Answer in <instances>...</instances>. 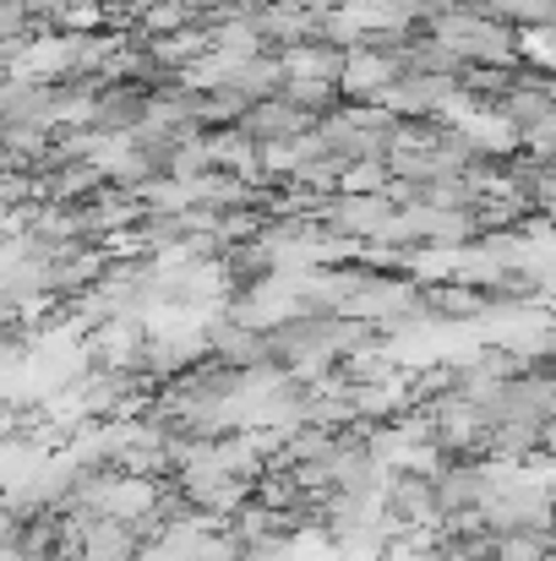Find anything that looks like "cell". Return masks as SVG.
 I'll list each match as a JSON object with an SVG mask.
<instances>
[{"instance_id": "1", "label": "cell", "mask_w": 556, "mask_h": 561, "mask_svg": "<svg viewBox=\"0 0 556 561\" xmlns=\"http://www.w3.org/2000/svg\"><path fill=\"white\" fill-rule=\"evenodd\" d=\"M398 77V60L382 55V49H344V71H339V93H350L355 104H376L382 88Z\"/></svg>"}]
</instances>
